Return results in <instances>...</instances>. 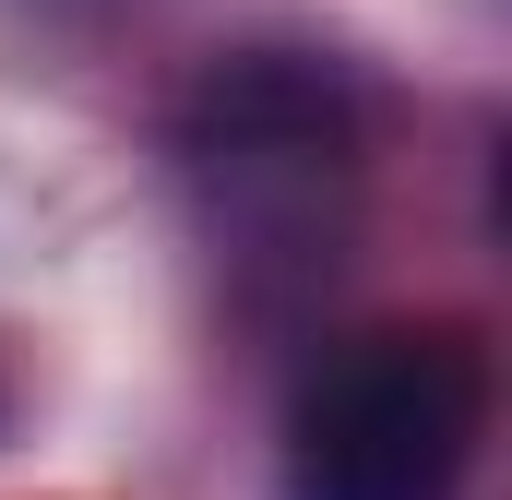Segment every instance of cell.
I'll return each mask as SVG.
<instances>
[{
  "label": "cell",
  "mask_w": 512,
  "mask_h": 500,
  "mask_svg": "<svg viewBox=\"0 0 512 500\" xmlns=\"http://www.w3.org/2000/svg\"><path fill=\"white\" fill-rule=\"evenodd\" d=\"M489 441V346L465 322H393L334 346L286 417V500H453Z\"/></svg>",
  "instance_id": "cell-1"
},
{
  "label": "cell",
  "mask_w": 512,
  "mask_h": 500,
  "mask_svg": "<svg viewBox=\"0 0 512 500\" xmlns=\"http://www.w3.org/2000/svg\"><path fill=\"white\" fill-rule=\"evenodd\" d=\"M191 167L227 203V227H310L358 179V120L346 84L310 60H239L191 108Z\"/></svg>",
  "instance_id": "cell-2"
}]
</instances>
